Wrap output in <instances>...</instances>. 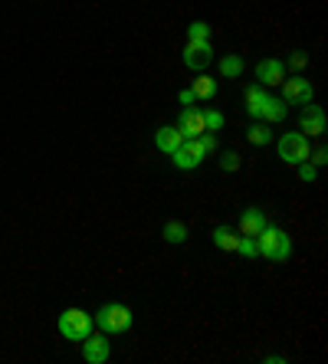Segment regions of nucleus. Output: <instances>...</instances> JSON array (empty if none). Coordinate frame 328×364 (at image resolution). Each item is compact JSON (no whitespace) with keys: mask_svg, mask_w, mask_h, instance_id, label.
Wrapping results in <instances>:
<instances>
[{"mask_svg":"<svg viewBox=\"0 0 328 364\" xmlns=\"http://www.w3.org/2000/svg\"><path fill=\"white\" fill-rule=\"evenodd\" d=\"M95 328V318L83 309H66V312L59 315V335L66 341H83L85 335H92Z\"/></svg>","mask_w":328,"mask_h":364,"instance_id":"nucleus-3","label":"nucleus"},{"mask_svg":"<svg viewBox=\"0 0 328 364\" xmlns=\"http://www.w3.org/2000/svg\"><path fill=\"white\" fill-rule=\"evenodd\" d=\"M236 253L243 256V259H256V256H260V250H256V237H240Z\"/></svg>","mask_w":328,"mask_h":364,"instance_id":"nucleus-22","label":"nucleus"},{"mask_svg":"<svg viewBox=\"0 0 328 364\" xmlns=\"http://www.w3.org/2000/svg\"><path fill=\"white\" fill-rule=\"evenodd\" d=\"M95 325H99L105 335H125L132 328V309L122 302H105L95 312Z\"/></svg>","mask_w":328,"mask_h":364,"instance_id":"nucleus-2","label":"nucleus"},{"mask_svg":"<svg viewBox=\"0 0 328 364\" xmlns=\"http://www.w3.org/2000/svg\"><path fill=\"white\" fill-rule=\"evenodd\" d=\"M181 102H184V105H194V102H197V99H194V92H191V89H181Z\"/></svg>","mask_w":328,"mask_h":364,"instance_id":"nucleus-29","label":"nucleus"},{"mask_svg":"<svg viewBox=\"0 0 328 364\" xmlns=\"http://www.w3.org/2000/svg\"><path fill=\"white\" fill-rule=\"evenodd\" d=\"M243 99H246V112H250L253 119H260L263 102H266V89H263V85H246Z\"/></svg>","mask_w":328,"mask_h":364,"instance_id":"nucleus-14","label":"nucleus"},{"mask_svg":"<svg viewBox=\"0 0 328 364\" xmlns=\"http://www.w3.org/2000/svg\"><path fill=\"white\" fill-rule=\"evenodd\" d=\"M286 112H289V109L282 105V99H276V95H266L260 119H263V122H282V119H286Z\"/></svg>","mask_w":328,"mask_h":364,"instance_id":"nucleus-15","label":"nucleus"},{"mask_svg":"<svg viewBox=\"0 0 328 364\" xmlns=\"http://www.w3.org/2000/svg\"><path fill=\"white\" fill-rule=\"evenodd\" d=\"M295 168H299V178H302L305 184H312V181H315V164H312V161H302V164H295Z\"/></svg>","mask_w":328,"mask_h":364,"instance_id":"nucleus-25","label":"nucleus"},{"mask_svg":"<svg viewBox=\"0 0 328 364\" xmlns=\"http://www.w3.org/2000/svg\"><path fill=\"white\" fill-rule=\"evenodd\" d=\"M197 141H201V148H203V151H207V154H211V151H217V138H213V132H203V135L197 138Z\"/></svg>","mask_w":328,"mask_h":364,"instance_id":"nucleus-26","label":"nucleus"},{"mask_svg":"<svg viewBox=\"0 0 328 364\" xmlns=\"http://www.w3.org/2000/svg\"><path fill=\"white\" fill-rule=\"evenodd\" d=\"M299 128H302V135L309 132L312 138L325 135V112L319 109V105H302V115H299Z\"/></svg>","mask_w":328,"mask_h":364,"instance_id":"nucleus-10","label":"nucleus"},{"mask_svg":"<svg viewBox=\"0 0 328 364\" xmlns=\"http://www.w3.org/2000/svg\"><path fill=\"white\" fill-rule=\"evenodd\" d=\"M181 141H184V135H181L174 125H164L154 132V144H158V151H164V154H174L177 148H181Z\"/></svg>","mask_w":328,"mask_h":364,"instance_id":"nucleus-13","label":"nucleus"},{"mask_svg":"<svg viewBox=\"0 0 328 364\" xmlns=\"http://www.w3.org/2000/svg\"><path fill=\"white\" fill-rule=\"evenodd\" d=\"M211 240H213V246H217V250H227V253H236V243H240L236 230H230V227H217L211 233Z\"/></svg>","mask_w":328,"mask_h":364,"instance_id":"nucleus-16","label":"nucleus"},{"mask_svg":"<svg viewBox=\"0 0 328 364\" xmlns=\"http://www.w3.org/2000/svg\"><path fill=\"white\" fill-rule=\"evenodd\" d=\"M187 43H211V23L194 20V23L187 26Z\"/></svg>","mask_w":328,"mask_h":364,"instance_id":"nucleus-20","label":"nucleus"},{"mask_svg":"<svg viewBox=\"0 0 328 364\" xmlns=\"http://www.w3.org/2000/svg\"><path fill=\"white\" fill-rule=\"evenodd\" d=\"M240 73H243V60L240 56H223L220 60V76L223 79H236Z\"/></svg>","mask_w":328,"mask_h":364,"instance_id":"nucleus-21","label":"nucleus"},{"mask_svg":"<svg viewBox=\"0 0 328 364\" xmlns=\"http://www.w3.org/2000/svg\"><path fill=\"white\" fill-rule=\"evenodd\" d=\"M309 135H302V132H289L279 138V158L286 164H302L309 161Z\"/></svg>","mask_w":328,"mask_h":364,"instance_id":"nucleus-4","label":"nucleus"},{"mask_svg":"<svg viewBox=\"0 0 328 364\" xmlns=\"http://www.w3.org/2000/svg\"><path fill=\"white\" fill-rule=\"evenodd\" d=\"M256 250H260V256L270 259V263H286L289 256H292V240H289L286 230L266 223V227L256 233Z\"/></svg>","mask_w":328,"mask_h":364,"instance_id":"nucleus-1","label":"nucleus"},{"mask_svg":"<svg viewBox=\"0 0 328 364\" xmlns=\"http://www.w3.org/2000/svg\"><path fill=\"white\" fill-rule=\"evenodd\" d=\"M220 168H223V171H236V168H240V154H236V151H223Z\"/></svg>","mask_w":328,"mask_h":364,"instance_id":"nucleus-24","label":"nucleus"},{"mask_svg":"<svg viewBox=\"0 0 328 364\" xmlns=\"http://www.w3.org/2000/svg\"><path fill=\"white\" fill-rule=\"evenodd\" d=\"M309 161H312V164H315V168H322V164H325V161H328V151H325V148H315V151H312V154H309Z\"/></svg>","mask_w":328,"mask_h":364,"instance_id":"nucleus-27","label":"nucleus"},{"mask_svg":"<svg viewBox=\"0 0 328 364\" xmlns=\"http://www.w3.org/2000/svg\"><path fill=\"white\" fill-rule=\"evenodd\" d=\"M161 237L168 240V243H187V227L181 220H168L164 223V233Z\"/></svg>","mask_w":328,"mask_h":364,"instance_id":"nucleus-19","label":"nucleus"},{"mask_svg":"<svg viewBox=\"0 0 328 364\" xmlns=\"http://www.w3.org/2000/svg\"><path fill=\"white\" fill-rule=\"evenodd\" d=\"M282 102L286 105H309L312 95H315V89H312V82L305 76H292V79H282Z\"/></svg>","mask_w":328,"mask_h":364,"instance_id":"nucleus-5","label":"nucleus"},{"mask_svg":"<svg viewBox=\"0 0 328 364\" xmlns=\"http://www.w3.org/2000/svg\"><path fill=\"white\" fill-rule=\"evenodd\" d=\"M256 79H260V85H279L286 79V66L279 60H263L256 66Z\"/></svg>","mask_w":328,"mask_h":364,"instance_id":"nucleus-12","label":"nucleus"},{"mask_svg":"<svg viewBox=\"0 0 328 364\" xmlns=\"http://www.w3.org/2000/svg\"><path fill=\"white\" fill-rule=\"evenodd\" d=\"M177 132L184 138H201L203 132H207V125H203V112L194 109V105H187L184 112H181V119H177Z\"/></svg>","mask_w":328,"mask_h":364,"instance_id":"nucleus-9","label":"nucleus"},{"mask_svg":"<svg viewBox=\"0 0 328 364\" xmlns=\"http://www.w3.org/2000/svg\"><path fill=\"white\" fill-rule=\"evenodd\" d=\"M213 63V50L211 43H187L184 46V66L194 73H203V69Z\"/></svg>","mask_w":328,"mask_h":364,"instance_id":"nucleus-8","label":"nucleus"},{"mask_svg":"<svg viewBox=\"0 0 328 364\" xmlns=\"http://www.w3.org/2000/svg\"><path fill=\"white\" fill-rule=\"evenodd\" d=\"M289 66H292V69H302L305 66V53H292V56H289Z\"/></svg>","mask_w":328,"mask_h":364,"instance_id":"nucleus-28","label":"nucleus"},{"mask_svg":"<svg viewBox=\"0 0 328 364\" xmlns=\"http://www.w3.org/2000/svg\"><path fill=\"white\" fill-rule=\"evenodd\" d=\"M203 125H207V132H220L223 128V115L220 112H203Z\"/></svg>","mask_w":328,"mask_h":364,"instance_id":"nucleus-23","label":"nucleus"},{"mask_svg":"<svg viewBox=\"0 0 328 364\" xmlns=\"http://www.w3.org/2000/svg\"><path fill=\"white\" fill-rule=\"evenodd\" d=\"M191 92H194V99H213L217 95V79H211L207 73H197Z\"/></svg>","mask_w":328,"mask_h":364,"instance_id":"nucleus-17","label":"nucleus"},{"mask_svg":"<svg viewBox=\"0 0 328 364\" xmlns=\"http://www.w3.org/2000/svg\"><path fill=\"white\" fill-rule=\"evenodd\" d=\"M109 355H112V348H109V338L105 335H85L83 338V358H85V364H105L109 361Z\"/></svg>","mask_w":328,"mask_h":364,"instance_id":"nucleus-7","label":"nucleus"},{"mask_svg":"<svg viewBox=\"0 0 328 364\" xmlns=\"http://www.w3.org/2000/svg\"><path fill=\"white\" fill-rule=\"evenodd\" d=\"M246 138H250V144H270L273 141V128L263 125V122H253V125L246 128Z\"/></svg>","mask_w":328,"mask_h":364,"instance_id":"nucleus-18","label":"nucleus"},{"mask_svg":"<svg viewBox=\"0 0 328 364\" xmlns=\"http://www.w3.org/2000/svg\"><path fill=\"white\" fill-rule=\"evenodd\" d=\"M266 213L260 210V207H246L243 213H240V237H256L263 227H266Z\"/></svg>","mask_w":328,"mask_h":364,"instance_id":"nucleus-11","label":"nucleus"},{"mask_svg":"<svg viewBox=\"0 0 328 364\" xmlns=\"http://www.w3.org/2000/svg\"><path fill=\"white\" fill-rule=\"evenodd\" d=\"M203 148H201V141L197 138H184L181 141V148H177L174 154H171V161H174V168H181V171H194L197 164L203 161Z\"/></svg>","mask_w":328,"mask_h":364,"instance_id":"nucleus-6","label":"nucleus"}]
</instances>
